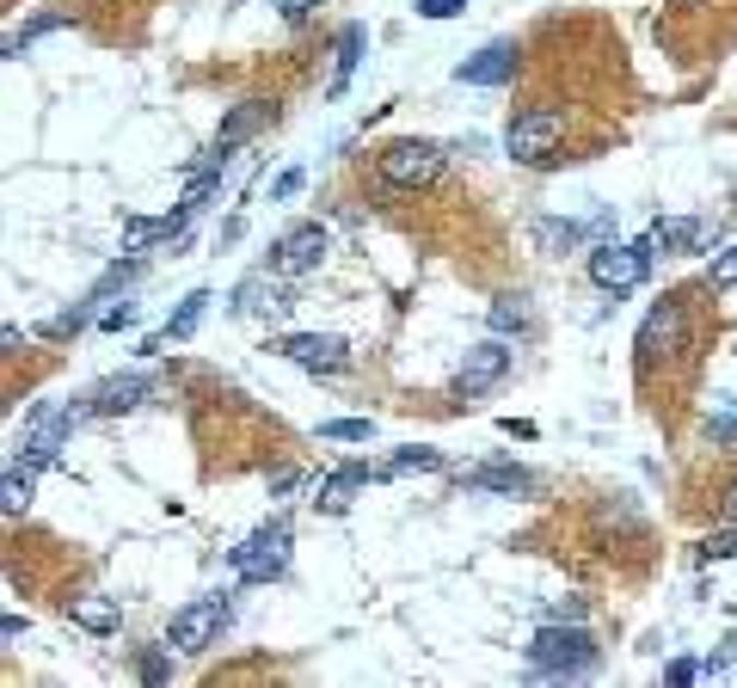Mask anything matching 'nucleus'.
I'll use <instances>...</instances> for the list:
<instances>
[{"instance_id": "obj_25", "label": "nucleus", "mask_w": 737, "mask_h": 688, "mask_svg": "<svg viewBox=\"0 0 737 688\" xmlns=\"http://www.w3.org/2000/svg\"><path fill=\"white\" fill-rule=\"evenodd\" d=\"M320 437L326 443H369L376 437V418H326L320 424Z\"/></svg>"}, {"instance_id": "obj_36", "label": "nucleus", "mask_w": 737, "mask_h": 688, "mask_svg": "<svg viewBox=\"0 0 737 688\" xmlns=\"http://www.w3.org/2000/svg\"><path fill=\"white\" fill-rule=\"evenodd\" d=\"M296 485H301V473H296V468L270 473V498H283V492H296Z\"/></svg>"}, {"instance_id": "obj_31", "label": "nucleus", "mask_w": 737, "mask_h": 688, "mask_svg": "<svg viewBox=\"0 0 737 688\" xmlns=\"http://www.w3.org/2000/svg\"><path fill=\"white\" fill-rule=\"evenodd\" d=\"M732 553H737V529H719L701 541V560H732Z\"/></svg>"}, {"instance_id": "obj_10", "label": "nucleus", "mask_w": 737, "mask_h": 688, "mask_svg": "<svg viewBox=\"0 0 737 688\" xmlns=\"http://www.w3.org/2000/svg\"><path fill=\"white\" fill-rule=\"evenodd\" d=\"M221 627H228V596H197L173 615V645L179 652H209Z\"/></svg>"}, {"instance_id": "obj_39", "label": "nucleus", "mask_w": 737, "mask_h": 688, "mask_svg": "<svg viewBox=\"0 0 737 688\" xmlns=\"http://www.w3.org/2000/svg\"><path fill=\"white\" fill-rule=\"evenodd\" d=\"M725 516L737 523V480H732V492H725Z\"/></svg>"}, {"instance_id": "obj_8", "label": "nucleus", "mask_w": 737, "mask_h": 688, "mask_svg": "<svg viewBox=\"0 0 737 688\" xmlns=\"http://www.w3.org/2000/svg\"><path fill=\"white\" fill-rule=\"evenodd\" d=\"M270 117H277V105H270V99H240V105L221 117V129H216V141H209L204 167H228V160H234L240 148H246V141L270 124Z\"/></svg>"}, {"instance_id": "obj_37", "label": "nucleus", "mask_w": 737, "mask_h": 688, "mask_svg": "<svg viewBox=\"0 0 737 688\" xmlns=\"http://www.w3.org/2000/svg\"><path fill=\"white\" fill-rule=\"evenodd\" d=\"M664 676H670V683H694V676H701V664H694V657H676Z\"/></svg>"}, {"instance_id": "obj_14", "label": "nucleus", "mask_w": 737, "mask_h": 688, "mask_svg": "<svg viewBox=\"0 0 737 688\" xmlns=\"http://www.w3.org/2000/svg\"><path fill=\"white\" fill-rule=\"evenodd\" d=\"M517 56L522 49L510 44V37H498V44H486L480 56H468V62L456 68V80L461 87H504V80L517 74Z\"/></svg>"}, {"instance_id": "obj_15", "label": "nucleus", "mask_w": 737, "mask_h": 688, "mask_svg": "<svg viewBox=\"0 0 737 688\" xmlns=\"http://www.w3.org/2000/svg\"><path fill=\"white\" fill-rule=\"evenodd\" d=\"M283 277V271H277ZM270 277V271H258V277H246L234 289V313H252V320H277V313H289V289Z\"/></svg>"}, {"instance_id": "obj_38", "label": "nucleus", "mask_w": 737, "mask_h": 688, "mask_svg": "<svg viewBox=\"0 0 737 688\" xmlns=\"http://www.w3.org/2000/svg\"><path fill=\"white\" fill-rule=\"evenodd\" d=\"M270 7H277V13H289V19H308V13H314V0H270Z\"/></svg>"}, {"instance_id": "obj_35", "label": "nucleus", "mask_w": 737, "mask_h": 688, "mask_svg": "<svg viewBox=\"0 0 737 688\" xmlns=\"http://www.w3.org/2000/svg\"><path fill=\"white\" fill-rule=\"evenodd\" d=\"M548 621H584V603H578V596H565V603H553V609H548Z\"/></svg>"}, {"instance_id": "obj_23", "label": "nucleus", "mask_w": 737, "mask_h": 688, "mask_svg": "<svg viewBox=\"0 0 737 688\" xmlns=\"http://www.w3.org/2000/svg\"><path fill=\"white\" fill-rule=\"evenodd\" d=\"M597 228H602V216L597 221H541V228H534V240H541L548 252H572V246H584V240L597 234Z\"/></svg>"}, {"instance_id": "obj_33", "label": "nucleus", "mask_w": 737, "mask_h": 688, "mask_svg": "<svg viewBox=\"0 0 737 688\" xmlns=\"http://www.w3.org/2000/svg\"><path fill=\"white\" fill-rule=\"evenodd\" d=\"M296 191H301V167H289V172L277 179V185H270V204H289Z\"/></svg>"}, {"instance_id": "obj_26", "label": "nucleus", "mask_w": 737, "mask_h": 688, "mask_svg": "<svg viewBox=\"0 0 737 688\" xmlns=\"http://www.w3.org/2000/svg\"><path fill=\"white\" fill-rule=\"evenodd\" d=\"M492 332H529V308H522V296L492 301Z\"/></svg>"}, {"instance_id": "obj_20", "label": "nucleus", "mask_w": 737, "mask_h": 688, "mask_svg": "<svg viewBox=\"0 0 737 688\" xmlns=\"http://www.w3.org/2000/svg\"><path fill=\"white\" fill-rule=\"evenodd\" d=\"M37 468H44V461H32V455H13V461H7V480H0V511H7V516H25V511H32Z\"/></svg>"}, {"instance_id": "obj_24", "label": "nucleus", "mask_w": 737, "mask_h": 688, "mask_svg": "<svg viewBox=\"0 0 737 688\" xmlns=\"http://www.w3.org/2000/svg\"><path fill=\"white\" fill-rule=\"evenodd\" d=\"M49 32H68V13H37L25 32H13L7 37V56H25V49L37 44V37H49Z\"/></svg>"}, {"instance_id": "obj_12", "label": "nucleus", "mask_w": 737, "mask_h": 688, "mask_svg": "<svg viewBox=\"0 0 737 688\" xmlns=\"http://www.w3.org/2000/svg\"><path fill=\"white\" fill-rule=\"evenodd\" d=\"M645 240H652V252H706L713 240H719V221H706V216H658Z\"/></svg>"}, {"instance_id": "obj_11", "label": "nucleus", "mask_w": 737, "mask_h": 688, "mask_svg": "<svg viewBox=\"0 0 737 688\" xmlns=\"http://www.w3.org/2000/svg\"><path fill=\"white\" fill-rule=\"evenodd\" d=\"M320 259H326V228L320 221H296L270 246V271H283V277H308V271H320Z\"/></svg>"}, {"instance_id": "obj_34", "label": "nucleus", "mask_w": 737, "mask_h": 688, "mask_svg": "<svg viewBox=\"0 0 737 688\" xmlns=\"http://www.w3.org/2000/svg\"><path fill=\"white\" fill-rule=\"evenodd\" d=\"M461 7H468V0H418V13H424V19H456Z\"/></svg>"}, {"instance_id": "obj_29", "label": "nucleus", "mask_w": 737, "mask_h": 688, "mask_svg": "<svg viewBox=\"0 0 737 688\" xmlns=\"http://www.w3.org/2000/svg\"><path fill=\"white\" fill-rule=\"evenodd\" d=\"M141 683H173V657L166 652H141Z\"/></svg>"}, {"instance_id": "obj_16", "label": "nucleus", "mask_w": 737, "mask_h": 688, "mask_svg": "<svg viewBox=\"0 0 737 688\" xmlns=\"http://www.w3.org/2000/svg\"><path fill=\"white\" fill-rule=\"evenodd\" d=\"M393 468H369V461H345V468H332L326 480H320V498L314 504H326V511H345L350 498H357L362 485H376V480H388Z\"/></svg>"}, {"instance_id": "obj_3", "label": "nucleus", "mask_w": 737, "mask_h": 688, "mask_svg": "<svg viewBox=\"0 0 737 688\" xmlns=\"http://www.w3.org/2000/svg\"><path fill=\"white\" fill-rule=\"evenodd\" d=\"M289 541H296V535H289V523H265V529H252L246 541H240L234 553H228V560H234V578L240 584H270V578H283V565H289Z\"/></svg>"}, {"instance_id": "obj_9", "label": "nucleus", "mask_w": 737, "mask_h": 688, "mask_svg": "<svg viewBox=\"0 0 737 688\" xmlns=\"http://www.w3.org/2000/svg\"><path fill=\"white\" fill-rule=\"evenodd\" d=\"M504 376H510V344H504V339H480L468 357H461V369H456V400H480V393H492Z\"/></svg>"}, {"instance_id": "obj_1", "label": "nucleus", "mask_w": 737, "mask_h": 688, "mask_svg": "<svg viewBox=\"0 0 737 688\" xmlns=\"http://www.w3.org/2000/svg\"><path fill=\"white\" fill-rule=\"evenodd\" d=\"M597 640L584 633L578 621L565 627V621H548L541 633H534V645H529V670L534 676H590L597 670Z\"/></svg>"}, {"instance_id": "obj_21", "label": "nucleus", "mask_w": 737, "mask_h": 688, "mask_svg": "<svg viewBox=\"0 0 737 688\" xmlns=\"http://www.w3.org/2000/svg\"><path fill=\"white\" fill-rule=\"evenodd\" d=\"M68 621H74L80 633H99V640H105V633L124 627V609H117V596H74V603H68Z\"/></svg>"}, {"instance_id": "obj_17", "label": "nucleus", "mask_w": 737, "mask_h": 688, "mask_svg": "<svg viewBox=\"0 0 737 688\" xmlns=\"http://www.w3.org/2000/svg\"><path fill=\"white\" fill-rule=\"evenodd\" d=\"M204 308H209V289H191V296L173 308V320H166V326H160L154 339L141 344V357H160V351H166L173 339H191V332L204 326Z\"/></svg>"}, {"instance_id": "obj_13", "label": "nucleus", "mask_w": 737, "mask_h": 688, "mask_svg": "<svg viewBox=\"0 0 737 688\" xmlns=\"http://www.w3.org/2000/svg\"><path fill=\"white\" fill-rule=\"evenodd\" d=\"M277 357L301 363V369H345L350 344L332 332H289V339H277Z\"/></svg>"}, {"instance_id": "obj_6", "label": "nucleus", "mask_w": 737, "mask_h": 688, "mask_svg": "<svg viewBox=\"0 0 737 688\" xmlns=\"http://www.w3.org/2000/svg\"><path fill=\"white\" fill-rule=\"evenodd\" d=\"M560 141H565V117H560V111H517L510 129H504V154L522 160V167H541Z\"/></svg>"}, {"instance_id": "obj_28", "label": "nucleus", "mask_w": 737, "mask_h": 688, "mask_svg": "<svg viewBox=\"0 0 737 688\" xmlns=\"http://www.w3.org/2000/svg\"><path fill=\"white\" fill-rule=\"evenodd\" d=\"M732 283H737V246H725L713 259V271H706V289H732Z\"/></svg>"}, {"instance_id": "obj_22", "label": "nucleus", "mask_w": 737, "mask_h": 688, "mask_svg": "<svg viewBox=\"0 0 737 688\" xmlns=\"http://www.w3.org/2000/svg\"><path fill=\"white\" fill-rule=\"evenodd\" d=\"M362 44H369V32H362V25H345V32H338V56H332V87H326L332 99L350 87V68H357Z\"/></svg>"}, {"instance_id": "obj_4", "label": "nucleus", "mask_w": 737, "mask_h": 688, "mask_svg": "<svg viewBox=\"0 0 737 688\" xmlns=\"http://www.w3.org/2000/svg\"><path fill=\"white\" fill-rule=\"evenodd\" d=\"M376 172H381V185H393V191H424L442 172V148L437 141H418V136L388 141L376 154Z\"/></svg>"}, {"instance_id": "obj_7", "label": "nucleus", "mask_w": 737, "mask_h": 688, "mask_svg": "<svg viewBox=\"0 0 737 688\" xmlns=\"http://www.w3.org/2000/svg\"><path fill=\"white\" fill-rule=\"evenodd\" d=\"M682 339H689V308H682V296H664L658 308L640 320V339H633L640 369H652L658 357H676V351H682Z\"/></svg>"}, {"instance_id": "obj_27", "label": "nucleus", "mask_w": 737, "mask_h": 688, "mask_svg": "<svg viewBox=\"0 0 737 688\" xmlns=\"http://www.w3.org/2000/svg\"><path fill=\"white\" fill-rule=\"evenodd\" d=\"M388 468L393 473H442V449H400Z\"/></svg>"}, {"instance_id": "obj_32", "label": "nucleus", "mask_w": 737, "mask_h": 688, "mask_svg": "<svg viewBox=\"0 0 737 688\" xmlns=\"http://www.w3.org/2000/svg\"><path fill=\"white\" fill-rule=\"evenodd\" d=\"M99 326H105V332H124V326H136V301H124V308H105V313H99Z\"/></svg>"}, {"instance_id": "obj_18", "label": "nucleus", "mask_w": 737, "mask_h": 688, "mask_svg": "<svg viewBox=\"0 0 737 688\" xmlns=\"http://www.w3.org/2000/svg\"><path fill=\"white\" fill-rule=\"evenodd\" d=\"M473 492H498V498H529L534 492V473L517 468V461H492V468H468Z\"/></svg>"}, {"instance_id": "obj_2", "label": "nucleus", "mask_w": 737, "mask_h": 688, "mask_svg": "<svg viewBox=\"0 0 737 688\" xmlns=\"http://www.w3.org/2000/svg\"><path fill=\"white\" fill-rule=\"evenodd\" d=\"M99 418L93 412V393L87 400H56V406H37L32 418H25V431H19V455H32V461H56V455L68 449V437H74V424Z\"/></svg>"}, {"instance_id": "obj_5", "label": "nucleus", "mask_w": 737, "mask_h": 688, "mask_svg": "<svg viewBox=\"0 0 737 688\" xmlns=\"http://www.w3.org/2000/svg\"><path fill=\"white\" fill-rule=\"evenodd\" d=\"M652 277V240H633V246H614V240H602V246H590V283L597 289H640V283Z\"/></svg>"}, {"instance_id": "obj_19", "label": "nucleus", "mask_w": 737, "mask_h": 688, "mask_svg": "<svg viewBox=\"0 0 737 688\" xmlns=\"http://www.w3.org/2000/svg\"><path fill=\"white\" fill-rule=\"evenodd\" d=\"M148 388H154L148 376H111V381H99V388H93V412H99V418L136 412L141 400H148Z\"/></svg>"}, {"instance_id": "obj_30", "label": "nucleus", "mask_w": 737, "mask_h": 688, "mask_svg": "<svg viewBox=\"0 0 737 688\" xmlns=\"http://www.w3.org/2000/svg\"><path fill=\"white\" fill-rule=\"evenodd\" d=\"M160 240V221H129L124 228V252H141V246H154Z\"/></svg>"}]
</instances>
